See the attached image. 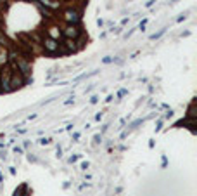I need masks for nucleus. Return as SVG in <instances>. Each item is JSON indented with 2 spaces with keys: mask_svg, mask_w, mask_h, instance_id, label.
I'll use <instances>...</instances> for the list:
<instances>
[{
  "mask_svg": "<svg viewBox=\"0 0 197 196\" xmlns=\"http://www.w3.org/2000/svg\"><path fill=\"white\" fill-rule=\"evenodd\" d=\"M40 144L42 146H47V144H50V139H40Z\"/></svg>",
  "mask_w": 197,
  "mask_h": 196,
  "instance_id": "nucleus-11",
  "label": "nucleus"
},
{
  "mask_svg": "<svg viewBox=\"0 0 197 196\" xmlns=\"http://www.w3.org/2000/svg\"><path fill=\"white\" fill-rule=\"evenodd\" d=\"M24 83H26V78L21 75L17 70L12 68V75H11V92L16 90V89H21V87H23Z\"/></svg>",
  "mask_w": 197,
  "mask_h": 196,
  "instance_id": "nucleus-5",
  "label": "nucleus"
},
{
  "mask_svg": "<svg viewBox=\"0 0 197 196\" xmlns=\"http://www.w3.org/2000/svg\"><path fill=\"white\" fill-rule=\"evenodd\" d=\"M73 139H74V141H78V139H80V134H78V132H76V134H73Z\"/></svg>",
  "mask_w": 197,
  "mask_h": 196,
  "instance_id": "nucleus-17",
  "label": "nucleus"
},
{
  "mask_svg": "<svg viewBox=\"0 0 197 196\" xmlns=\"http://www.w3.org/2000/svg\"><path fill=\"white\" fill-rule=\"evenodd\" d=\"M147 21H149V19H147V17H145V19H144V21H142V23H140V26H138V28H140V30H142V31H144V30H145V25H147Z\"/></svg>",
  "mask_w": 197,
  "mask_h": 196,
  "instance_id": "nucleus-9",
  "label": "nucleus"
},
{
  "mask_svg": "<svg viewBox=\"0 0 197 196\" xmlns=\"http://www.w3.org/2000/svg\"><path fill=\"white\" fill-rule=\"evenodd\" d=\"M40 47H42L43 52H47V54H57L61 50V42H57V40H54V38L45 35L40 40Z\"/></svg>",
  "mask_w": 197,
  "mask_h": 196,
  "instance_id": "nucleus-3",
  "label": "nucleus"
},
{
  "mask_svg": "<svg viewBox=\"0 0 197 196\" xmlns=\"http://www.w3.org/2000/svg\"><path fill=\"white\" fill-rule=\"evenodd\" d=\"M163 33H164V30H161V31H159V33H154V35H152V37H150V38H152V40H156V38H159V37H161V35H163Z\"/></svg>",
  "mask_w": 197,
  "mask_h": 196,
  "instance_id": "nucleus-10",
  "label": "nucleus"
},
{
  "mask_svg": "<svg viewBox=\"0 0 197 196\" xmlns=\"http://www.w3.org/2000/svg\"><path fill=\"white\" fill-rule=\"evenodd\" d=\"M45 35H47V37H50V38H54V40H57V42L62 38V31H61V28H59V26H49Z\"/></svg>",
  "mask_w": 197,
  "mask_h": 196,
  "instance_id": "nucleus-6",
  "label": "nucleus"
},
{
  "mask_svg": "<svg viewBox=\"0 0 197 196\" xmlns=\"http://www.w3.org/2000/svg\"><path fill=\"white\" fill-rule=\"evenodd\" d=\"M81 168H83V170L88 168V161H83V163H81Z\"/></svg>",
  "mask_w": 197,
  "mask_h": 196,
  "instance_id": "nucleus-12",
  "label": "nucleus"
},
{
  "mask_svg": "<svg viewBox=\"0 0 197 196\" xmlns=\"http://www.w3.org/2000/svg\"><path fill=\"white\" fill-rule=\"evenodd\" d=\"M64 38H71V40H80L81 37V28L80 25H64V28L61 30Z\"/></svg>",
  "mask_w": 197,
  "mask_h": 196,
  "instance_id": "nucleus-4",
  "label": "nucleus"
},
{
  "mask_svg": "<svg viewBox=\"0 0 197 196\" xmlns=\"http://www.w3.org/2000/svg\"><path fill=\"white\" fill-rule=\"evenodd\" d=\"M11 75H12V68L11 64H4L0 66V92H11Z\"/></svg>",
  "mask_w": 197,
  "mask_h": 196,
  "instance_id": "nucleus-1",
  "label": "nucleus"
},
{
  "mask_svg": "<svg viewBox=\"0 0 197 196\" xmlns=\"http://www.w3.org/2000/svg\"><path fill=\"white\" fill-rule=\"evenodd\" d=\"M95 120H97V122H100V120H102V113H99V115H95Z\"/></svg>",
  "mask_w": 197,
  "mask_h": 196,
  "instance_id": "nucleus-15",
  "label": "nucleus"
},
{
  "mask_svg": "<svg viewBox=\"0 0 197 196\" xmlns=\"http://www.w3.org/2000/svg\"><path fill=\"white\" fill-rule=\"evenodd\" d=\"M73 102H74V101H73V97H71V99H68V101H66L64 104H66V106H69V104H73Z\"/></svg>",
  "mask_w": 197,
  "mask_h": 196,
  "instance_id": "nucleus-14",
  "label": "nucleus"
},
{
  "mask_svg": "<svg viewBox=\"0 0 197 196\" xmlns=\"http://www.w3.org/2000/svg\"><path fill=\"white\" fill-rule=\"evenodd\" d=\"M78 158H80V156H71V158H69V161H71V163H74V161H76Z\"/></svg>",
  "mask_w": 197,
  "mask_h": 196,
  "instance_id": "nucleus-16",
  "label": "nucleus"
},
{
  "mask_svg": "<svg viewBox=\"0 0 197 196\" xmlns=\"http://www.w3.org/2000/svg\"><path fill=\"white\" fill-rule=\"evenodd\" d=\"M94 141H95V142H100V136H99V134H97V136H95V137H94Z\"/></svg>",
  "mask_w": 197,
  "mask_h": 196,
  "instance_id": "nucleus-18",
  "label": "nucleus"
},
{
  "mask_svg": "<svg viewBox=\"0 0 197 196\" xmlns=\"http://www.w3.org/2000/svg\"><path fill=\"white\" fill-rule=\"evenodd\" d=\"M61 19L64 21L66 25H80V21H81V11H80L78 7H68V9L62 11Z\"/></svg>",
  "mask_w": 197,
  "mask_h": 196,
  "instance_id": "nucleus-2",
  "label": "nucleus"
},
{
  "mask_svg": "<svg viewBox=\"0 0 197 196\" xmlns=\"http://www.w3.org/2000/svg\"><path fill=\"white\" fill-rule=\"evenodd\" d=\"M111 61H113V56H105V57L102 59V62H104V64H107V62H111Z\"/></svg>",
  "mask_w": 197,
  "mask_h": 196,
  "instance_id": "nucleus-8",
  "label": "nucleus"
},
{
  "mask_svg": "<svg viewBox=\"0 0 197 196\" xmlns=\"http://www.w3.org/2000/svg\"><path fill=\"white\" fill-rule=\"evenodd\" d=\"M97 101H99V97H97V96H94V97H92V99H90V102H92V104H95V102H97Z\"/></svg>",
  "mask_w": 197,
  "mask_h": 196,
  "instance_id": "nucleus-13",
  "label": "nucleus"
},
{
  "mask_svg": "<svg viewBox=\"0 0 197 196\" xmlns=\"http://www.w3.org/2000/svg\"><path fill=\"white\" fill-rule=\"evenodd\" d=\"M126 94H128V90H126V89H121V90L118 92V97H125Z\"/></svg>",
  "mask_w": 197,
  "mask_h": 196,
  "instance_id": "nucleus-7",
  "label": "nucleus"
}]
</instances>
